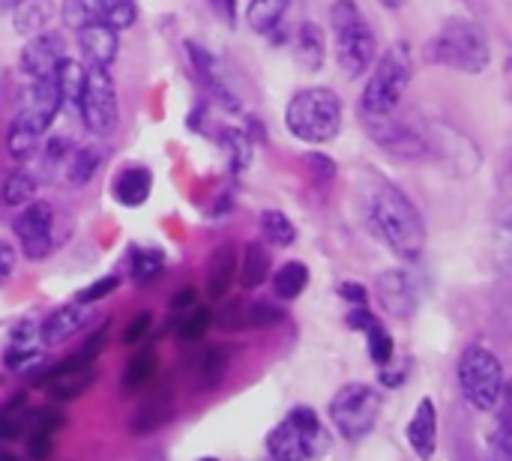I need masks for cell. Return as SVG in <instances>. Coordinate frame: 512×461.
Segmentation results:
<instances>
[{"label":"cell","instance_id":"49","mask_svg":"<svg viewBox=\"0 0 512 461\" xmlns=\"http://www.w3.org/2000/svg\"><path fill=\"white\" fill-rule=\"evenodd\" d=\"M12 267H15V255L6 243H0V282L12 273Z\"/></svg>","mask_w":512,"mask_h":461},{"label":"cell","instance_id":"3","mask_svg":"<svg viewBox=\"0 0 512 461\" xmlns=\"http://www.w3.org/2000/svg\"><path fill=\"white\" fill-rule=\"evenodd\" d=\"M414 78V51L408 42H393L381 60L375 63L363 96H360V117H387L399 111L405 90Z\"/></svg>","mask_w":512,"mask_h":461},{"label":"cell","instance_id":"54","mask_svg":"<svg viewBox=\"0 0 512 461\" xmlns=\"http://www.w3.org/2000/svg\"><path fill=\"white\" fill-rule=\"evenodd\" d=\"M198 461H219V459H198Z\"/></svg>","mask_w":512,"mask_h":461},{"label":"cell","instance_id":"43","mask_svg":"<svg viewBox=\"0 0 512 461\" xmlns=\"http://www.w3.org/2000/svg\"><path fill=\"white\" fill-rule=\"evenodd\" d=\"M117 285H120V279H117V276H105V279H99V282L87 285L84 291H78V303H84V306L99 303V300H102V297H108Z\"/></svg>","mask_w":512,"mask_h":461},{"label":"cell","instance_id":"24","mask_svg":"<svg viewBox=\"0 0 512 461\" xmlns=\"http://www.w3.org/2000/svg\"><path fill=\"white\" fill-rule=\"evenodd\" d=\"M294 54H297L300 69H306V72H318L324 66L327 42H324V30L315 21L300 24L297 39H294Z\"/></svg>","mask_w":512,"mask_h":461},{"label":"cell","instance_id":"27","mask_svg":"<svg viewBox=\"0 0 512 461\" xmlns=\"http://www.w3.org/2000/svg\"><path fill=\"white\" fill-rule=\"evenodd\" d=\"M102 150L96 147V144H81V147H75L69 156H66V183L69 186H87L93 177H96V171L102 168Z\"/></svg>","mask_w":512,"mask_h":461},{"label":"cell","instance_id":"48","mask_svg":"<svg viewBox=\"0 0 512 461\" xmlns=\"http://www.w3.org/2000/svg\"><path fill=\"white\" fill-rule=\"evenodd\" d=\"M210 3H213V9H216V15L222 21L234 24V18H237V0H210Z\"/></svg>","mask_w":512,"mask_h":461},{"label":"cell","instance_id":"32","mask_svg":"<svg viewBox=\"0 0 512 461\" xmlns=\"http://www.w3.org/2000/svg\"><path fill=\"white\" fill-rule=\"evenodd\" d=\"M270 276V255L261 243H249L246 252H243V261H240V285L246 291L264 285V279Z\"/></svg>","mask_w":512,"mask_h":461},{"label":"cell","instance_id":"42","mask_svg":"<svg viewBox=\"0 0 512 461\" xmlns=\"http://www.w3.org/2000/svg\"><path fill=\"white\" fill-rule=\"evenodd\" d=\"M489 453H492V461H512V423L504 420L498 426V432L489 441Z\"/></svg>","mask_w":512,"mask_h":461},{"label":"cell","instance_id":"51","mask_svg":"<svg viewBox=\"0 0 512 461\" xmlns=\"http://www.w3.org/2000/svg\"><path fill=\"white\" fill-rule=\"evenodd\" d=\"M501 402L507 405V417H504V420H507V423H512V381L507 384V387H504V399H501Z\"/></svg>","mask_w":512,"mask_h":461},{"label":"cell","instance_id":"1","mask_svg":"<svg viewBox=\"0 0 512 461\" xmlns=\"http://www.w3.org/2000/svg\"><path fill=\"white\" fill-rule=\"evenodd\" d=\"M363 216L372 228V234L399 258L417 261L426 249V222L414 201L393 186L387 177L369 174L360 192Z\"/></svg>","mask_w":512,"mask_h":461},{"label":"cell","instance_id":"7","mask_svg":"<svg viewBox=\"0 0 512 461\" xmlns=\"http://www.w3.org/2000/svg\"><path fill=\"white\" fill-rule=\"evenodd\" d=\"M459 387L477 411H495L504 399V363L486 345H471L459 357Z\"/></svg>","mask_w":512,"mask_h":461},{"label":"cell","instance_id":"23","mask_svg":"<svg viewBox=\"0 0 512 461\" xmlns=\"http://www.w3.org/2000/svg\"><path fill=\"white\" fill-rule=\"evenodd\" d=\"M234 279H237V249L219 246L210 258V267H207V297L222 300Z\"/></svg>","mask_w":512,"mask_h":461},{"label":"cell","instance_id":"36","mask_svg":"<svg viewBox=\"0 0 512 461\" xmlns=\"http://www.w3.org/2000/svg\"><path fill=\"white\" fill-rule=\"evenodd\" d=\"M27 408H24V396H18L15 402H9L3 411H0V444H12L18 438H24L27 432Z\"/></svg>","mask_w":512,"mask_h":461},{"label":"cell","instance_id":"19","mask_svg":"<svg viewBox=\"0 0 512 461\" xmlns=\"http://www.w3.org/2000/svg\"><path fill=\"white\" fill-rule=\"evenodd\" d=\"M84 324H87V306L75 300V303H66V306L54 309V312L42 321L39 339H42V345L54 348V345H63L66 339H72Z\"/></svg>","mask_w":512,"mask_h":461},{"label":"cell","instance_id":"44","mask_svg":"<svg viewBox=\"0 0 512 461\" xmlns=\"http://www.w3.org/2000/svg\"><path fill=\"white\" fill-rule=\"evenodd\" d=\"M150 324H153V315H150V312L135 315V318L126 324V330H123V345H141L144 336L150 333Z\"/></svg>","mask_w":512,"mask_h":461},{"label":"cell","instance_id":"33","mask_svg":"<svg viewBox=\"0 0 512 461\" xmlns=\"http://www.w3.org/2000/svg\"><path fill=\"white\" fill-rule=\"evenodd\" d=\"M306 285H309V267L300 264V261L282 264V267L276 270V276H273V291H276V297H282V300H297V297L306 291Z\"/></svg>","mask_w":512,"mask_h":461},{"label":"cell","instance_id":"21","mask_svg":"<svg viewBox=\"0 0 512 461\" xmlns=\"http://www.w3.org/2000/svg\"><path fill=\"white\" fill-rule=\"evenodd\" d=\"M150 189H153V174L141 165H132L126 171H120L114 177V201L123 204V207H141L147 198H150Z\"/></svg>","mask_w":512,"mask_h":461},{"label":"cell","instance_id":"28","mask_svg":"<svg viewBox=\"0 0 512 461\" xmlns=\"http://www.w3.org/2000/svg\"><path fill=\"white\" fill-rule=\"evenodd\" d=\"M156 369H159V360H156V351H153V348H141V351H135V354L129 357L126 369H123L120 390H123L126 396H132V393L144 390V387L153 381Z\"/></svg>","mask_w":512,"mask_h":461},{"label":"cell","instance_id":"31","mask_svg":"<svg viewBox=\"0 0 512 461\" xmlns=\"http://www.w3.org/2000/svg\"><path fill=\"white\" fill-rule=\"evenodd\" d=\"M42 135H45L42 129H36V126H30L27 120L15 117L12 126H9V132H6V150H9V156H12V159H30V156L36 153Z\"/></svg>","mask_w":512,"mask_h":461},{"label":"cell","instance_id":"26","mask_svg":"<svg viewBox=\"0 0 512 461\" xmlns=\"http://www.w3.org/2000/svg\"><path fill=\"white\" fill-rule=\"evenodd\" d=\"M39 345H42L39 327L30 324V321L18 324V327L12 330V342H9V351H6V363H9L12 369L24 372L30 363L39 360Z\"/></svg>","mask_w":512,"mask_h":461},{"label":"cell","instance_id":"6","mask_svg":"<svg viewBox=\"0 0 512 461\" xmlns=\"http://www.w3.org/2000/svg\"><path fill=\"white\" fill-rule=\"evenodd\" d=\"M330 447V438L312 408H294L270 435L267 453L273 461H315Z\"/></svg>","mask_w":512,"mask_h":461},{"label":"cell","instance_id":"29","mask_svg":"<svg viewBox=\"0 0 512 461\" xmlns=\"http://www.w3.org/2000/svg\"><path fill=\"white\" fill-rule=\"evenodd\" d=\"M291 0H249L246 6V21L255 33H273L288 9Z\"/></svg>","mask_w":512,"mask_h":461},{"label":"cell","instance_id":"52","mask_svg":"<svg viewBox=\"0 0 512 461\" xmlns=\"http://www.w3.org/2000/svg\"><path fill=\"white\" fill-rule=\"evenodd\" d=\"M378 3H381L384 9H402V6H405L408 0H378Z\"/></svg>","mask_w":512,"mask_h":461},{"label":"cell","instance_id":"45","mask_svg":"<svg viewBox=\"0 0 512 461\" xmlns=\"http://www.w3.org/2000/svg\"><path fill=\"white\" fill-rule=\"evenodd\" d=\"M306 165H309V171L315 174V180H321V183H327V180L336 177V165H333V159L324 156V153H309V156H306Z\"/></svg>","mask_w":512,"mask_h":461},{"label":"cell","instance_id":"4","mask_svg":"<svg viewBox=\"0 0 512 461\" xmlns=\"http://www.w3.org/2000/svg\"><path fill=\"white\" fill-rule=\"evenodd\" d=\"M285 126L306 144H327L342 129V99L330 87H306L291 96Z\"/></svg>","mask_w":512,"mask_h":461},{"label":"cell","instance_id":"16","mask_svg":"<svg viewBox=\"0 0 512 461\" xmlns=\"http://www.w3.org/2000/svg\"><path fill=\"white\" fill-rule=\"evenodd\" d=\"M282 318V309H276L273 303H228L219 309L216 324L222 330H264L276 327Z\"/></svg>","mask_w":512,"mask_h":461},{"label":"cell","instance_id":"5","mask_svg":"<svg viewBox=\"0 0 512 461\" xmlns=\"http://www.w3.org/2000/svg\"><path fill=\"white\" fill-rule=\"evenodd\" d=\"M330 27L336 42L339 69L348 78H360L375 63V33L354 0H336L330 6Z\"/></svg>","mask_w":512,"mask_h":461},{"label":"cell","instance_id":"10","mask_svg":"<svg viewBox=\"0 0 512 461\" xmlns=\"http://www.w3.org/2000/svg\"><path fill=\"white\" fill-rule=\"evenodd\" d=\"M81 120L84 126L105 138L117 129V90L114 81L108 75V69L99 66H87V84H84V96H81Z\"/></svg>","mask_w":512,"mask_h":461},{"label":"cell","instance_id":"34","mask_svg":"<svg viewBox=\"0 0 512 461\" xmlns=\"http://www.w3.org/2000/svg\"><path fill=\"white\" fill-rule=\"evenodd\" d=\"M258 225H261V234H264V240L270 246L285 249V246H291L297 240V228H294V222L282 210H264Z\"/></svg>","mask_w":512,"mask_h":461},{"label":"cell","instance_id":"11","mask_svg":"<svg viewBox=\"0 0 512 461\" xmlns=\"http://www.w3.org/2000/svg\"><path fill=\"white\" fill-rule=\"evenodd\" d=\"M96 378H99L96 357L78 351L75 357H66L63 363H57L54 369H48L45 378H39V387L54 402H72V399L84 396L96 384Z\"/></svg>","mask_w":512,"mask_h":461},{"label":"cell","instance_id":"17","mask_svg":"<svg viewBox=\"0 0 512 461\" xmlns=\"http://www.w3.org/2000/svg\"><path fill=\"white\" fill-rule=\"evenodd\" d=\"M405 435H408V447L417 459L429 461L435 456V450H438V411H435V402L429 396L420 399Z\"/></svg>","mask_w":512,"mask_h":461},{"label":"cell","instance_id":"47","mask_svg":"<svg viewBox=\"0 0 512 461\" xmlns=\"http://www.w3.org/2000/svg\"><path fill=\"white\" fill-rule=\"evenodd\" d=\"M195 306V288H180L177 294H174V300H171V309L174 312H186V309H192Z\"/></svg>","mask_w":512,"mask_h":461},{"label":"cell","instance_id":"13","mask_svg":"<svg viewBox=\"0 0 512 461\" xmlns=\"http://www.w3.org/2000/svg\"><path fill=\"white\" fill-rule=\"evenodd\" d=\"M51 228H54V213L51 204L45 201H30L21 207V213L12 222V231L24 249V258L42 261L51 252Z\"/></svg>","mask_w":512,"mask_h":461},{"label":"cell","instance_id":"9","mask_svg":"<svg viewBox=\"0 0 512 461\" xmlns=\"http://www.w3.org/2000/svg\"><path fill=\"white\" fill-rule=\"evenodd\" d=\"M381 417V393L369 384H348L330 402V420L348 441H363Z\"/></svg>","mask_w":512,"mask_h":461},{"label":"cell","instance_id":"37","mask_svg":"<svg viewBox=\"0 0 512 461\" xmlns=\"http://www.w3.org/2000/svg\"><path fill=\"white\" fill-rule=\"evenodd\" d=\"M165 273V255L159 249H135L132 255V279L138 285H150Z\"/></svg>","mask_w":512,"mask_h":461},{"label":"cell","instance_id":"53","mask_svg":"<svg viewBox=\"0 0 512 461\" xmlns=\"http://www.w3.org/2000/svg\"><path fill=\"white\" fill-rule=\"evenodd\" d=\"M18 3H21V0H0V15H3V12H12Z\"/></svg>","mask_w":512,"mask_h":461},{"label":"cell","instance_id":"38","mask_svg":"<svg viewBox=\"0 0 512 461\" xmlns=\"http://www.w3.org/2000/svg\"><path fill=\"white\" fill-rule=\"evenodd\" d=\"M33 195H36V180L27 171L9 174L6 183H3V189H0V198H3L6 207H24V204L33 201Z\"/></svg>","mask_w":512,"mask_h":461},{"label":"cell","instance_id":"12","mask_svg":"<svg viewBox=\"0 0 512 461\" xmlns=\"http://www.w3.org/2000/svg\"><path fill=\"white\" fill-rule=\"evenodd\" d=\"M135 18H138L135 0H63V21L75 30L96 21L114 30H126L135 24Z\"/></svg>","mask_w":512,"mask_h":461},{"label":"cell","instance_id":"35","mask_svg":"<svg viewBox=\"0 0 512 461\" xmlns=\"http://www.w3.org/2000/svg\"><path fill=\"white\" fill-rule=\"evenodd\" d=\"M228 375V354L225 348H207L198 360V387L204 393L216 390Z\"/></svg>","mask_w":512,"mask_h":461},{"label":"cell","instance_id":"18","mask_svg":"<svg viewBox=\"0 0 512 461\" xmlns=\"http://www.w3.org/2000/svg\"><path fill=\"white\" fill-rule=\"evenodd\" d=\"M78 48H81V57L87 60V66L108 69L117 60V30L102 21L87 24L78 30Z\"/></svg>","mask_w":512,"mask_h":461},{"label":"cell","instance_id":"15","mask_svg":"<svg viewBox=\"0 0 512 461\" xmlns=\"http://www.w3.org/2000/svg\"><path fill=\"white\" fill-rule=\"evenodd\" d=\"M375 294L393 318H411L417 312V291L405 270H384L375 282Z\"/></svg>","mask_w":512,"mask_h":461},{"label":"cell","instance_id":"8","mask_svg":"<svg viewBox=\"0 0 512 461\" xmlns=\"http://www.w3.org/2000/svg\"><path fill=\"white\" fill-rule=\"evenodd\" d=\"M420 138L423 153L438 159V165L447 168L453 177H471L483 165L477 141L447 120H420Z\"/></svg>","mask_w":512,"mask_h":461},{"label":"cell","instance_id":"20","mask_svg":"<svg viewBox=\"0 0 512 461\" xmlns=\"http://www.w3.org/2000/svg\"><path fill=\"white\" fill-rule=\"evenodd\" d=\"M171 414H174V405H171V393L168 390H159V393H153L135 414H132V420H129V432L135 435V438H144V435H153V432H159L168 420H171Z\"/></svg>","mask_w":512,"mask_h":461},{"label":"cell","instance_id":"25","mask_svg":"<svg viewBox=\"0 0 512 461\" xmlns=\"http://www.w3.org/2000/svg\"><path fill=\"white\" fill-rule=\"evenodd\" d=\"M51 18H54V3L51 0H21L12 9V27L24 39L42 33L51 24Z\"/></svg>","mask_w":512,"mask_h":461},{"label":"cell","instance_id":"14","mask_svg":"<svg viewBox=\"0 0 512 461\" xmlns=\"http://www.w3.org/2000/svg\"><path fill=\"white\" fill-rule=\"evenodd\" d=\"M66 57V45H63V36L60 33H36L30 36V42L21 48V69L27 72L30 81H39V78H54L60 60Z\"/></svg>","mask_w":512,"mask_h":461},{"label":"cell","instance_id":"2","mask_svg":"<svg viewBox=\"0 0 512 461\" xmlns=\"http://www.w3.org/2000/svg\"><path fill=\"white\" fill-rule=\"evenodd\" d=\"M426 60L465 75H477L492 63V45L486 30L462 15L447 18L426 45Z\"/></svg>","mask_w":512,"mask_h":461},{"label":"cell","instance_id":"46","mask_svg":"<svg viewBox=\"0 0 512 461\" xmlns=\"http://www.w3.org/2000/svg\"><path fill=\"white\" fill-rule=\"evenodd\" d=\"M339 294H342L345 300H351L354 306H366V300H369V291H366L363 285H354V282L339 285Z\"/></svg>","mask_w":512,"mask_h":461},{"label":"cell","instance_id":"30","mask_svg":"<svg viewBox=\"0 0 512 461\" xmlns=\"http://www.w3.org/2000/svg\"><path fill=\"white\" fill-rule=\"evenodd\" d=\"M492 252L498 267L512 276V201L504 204L495 216V228H492Z\"/></svg>","mask_w":512,"mask_h":461},{"label":"cell","instance_id":"40","mask_svg":"<svg viewBox=\"0 0 512 461\" xmlns=\"http://www.w3.org/2000/svg\"><path fill=\"white\" fill-rule=\"evenodd\" d=\"M366 336H369V357L384 369V366H390V360H393V354H396V345H393V336L384 330V324L378 321V318H372V324L363 330Z\"/></svg>","mask_w":512,"mask_h":461},{"label":"cell","instance_id":"50","mask_svg":"<svg viewBox=\"0 0 512 461\" xmlns=\"http://www.w3.org/2000/svg\"><path fill=\"white\" fill-rule=\"evenodd\" d=\"M504 87H507V99H510L512 105V51L507 54V60H504Z\"/></svg>","mask_w":512,"mask_h":461},{"label":"cell","instance_id":"39","mask_svg":"<svg viewBox=\"0 0 512 461\" xmlns=\"http://www.w3.org/2000/svg\"><path fill=\"white\" fill-rule=\"evenodd\" d=\"M210 324H213V315L207 309H201V306H192V309L180 312L174 327H177V336L183 342H195V339H201L210 330Z\"/></svg>","mask_w":512,"mask_h":461},{"label":"cell","instance_id":"22","mask_svg":"<svg viewBox=\"0 0 512 461\" xmlns=\"http://www.w3.org/2000/svg\"><path fill=\"white\" fill-rule=\"evenodd\" d=\"M54 84H57V93H60V108L78 111L81 96H84V84H87V66H81L78 60L63 57L57 72H54Z\"/></svg>","mask_w":512,"mask_h":461},{"label":"cell","instance_id":"41","mask_svg":"<svg viewBox=\"0 0 512 461\" xmlns=\"http://www.w3.org/2000/svg\"><path fill=\"white\" fill-rule=\"evenodd\" d=\"M222 144L228 147L234 168H246V165H249V159H252V144H249V138H246L243 132L228 129V132L222 135Z\"/></svg>","mask_w":512,"mask_h":461}]
</instances>
